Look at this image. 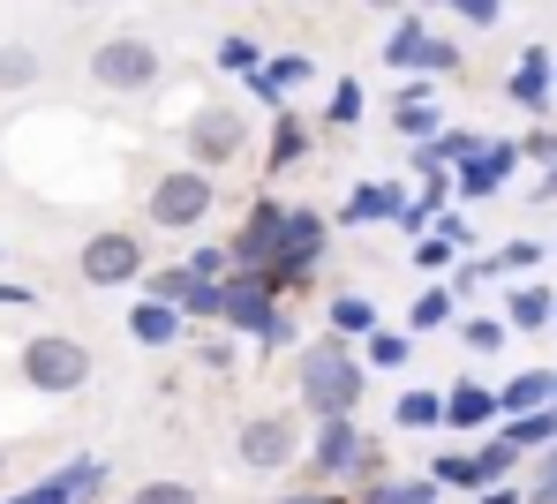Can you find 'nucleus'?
<instances>
[{
	"mask_svg": "<svg viewBox=\"0 0 557 504\" xmlns=\"http://www.w3.org/2000/svg\"><path fill=\"white\" fill-rule=\"evenodd\" d=\"M392 421L399 429H445V392H399L392 400Z\"/></svg>",
	"mask_w": 557,
	"mask_h": 504,
	"instance_id": "25",
	"label": "nucleus"
},
{
	"mask_svg": "<svg viewBox=\"0 0 557 504\" xmlns=\"http://www.w3.org/2000/svg\"><path fill=\"white\" fill-rule=\"evenodd\" d=\"M182 331H188V316L174 302H151V294H144V302L128 308V339H136V346H151V354H159V346H174Z\"/></svg>",
	"mask_w": 557,
	"mask_h": 504,
	"instance_id": "16",
	"label": "nucleus"
},
{
	"mask_svg": "<svg viewBox=\"0 0 557 504\" xmlns=\"http://www.w3.org/2000/svg\"><path fill=\"white\" fill-rule=\"evenodd\" d=\"M15 377L38 392V400H69L91 385V346L69 339V331H30L23 354H15Z\"/></svg>",
	"mask_w": 557,
	"mask_h": 504,
	"instance_id": "3",
	"label": "nucleus"
},
{
	"mask_svg": "<svg viewBox=\"0 0 557 504\" xmlns=\"http://www.w3.org/2000/svg\"><path fill=\"white\" fill-rule=\"evenodd\" d=\"M182 264L196 272V279H234V249H226V241H196Z\"/></svg>",
	"mask_w": 557,
	"mask_h": 504,
	"instance_id": "34",
	"label": "nucleus"
},
{
	"mask_svg": "<svg viewBox=\"0 0 557 504\" xmlns=\"http://www.w3.org/2000/svg\"><path fill=\"white\" fill-rule=\"evenodd\" d=\"M453 331H460V346H467V354H497V346L512 339V324H505V316H460Z\"/></svg>",
	"mask_w": 557,
	"mask_h": 504,
	"instance_id": "27",
	"label": "nucleus"
},
{
	"mask_svg": "<svg viewBox=\"0 0 557 504\" xmlns=\"http://www.w3.org/2000/svg\"><path fill=\"white\" fill-rule=\"evenodd\" d=\"M453 316H460V294L453 287H422L407 302V331H453Z\"/></svg>",
	"mask_w": 557,
	"mask_h": 504,
	"instance_id": "21",
	"label": "nucleus"
},
{
	"mask_svg": "<svg viewBox=\"0 0 557 504\" xmlns=\"http://www.w3.org/2000/svg\"><path fill=\"white\" fill-rule=\"evenodd\" d=\"M159 46L151 38H136V30H113V38H98L91 46V84L98 91H113V99H136V91H151L159 84Z\"/></svg>",
	"mask_w": 557,
	"mask_h": 504,
	"instance_id": "5",
	"label": "nucleus"
},
{
	"mask_svg": "<svg viewBox=\"0 0 557 504\" xmlns=\"http://www.w3.org/2000/svg\"><path fill=\"white\" fill-rule=\"evenodd\" d=\"M0 308H30V287H15V279H0Z\"/></svg>",
	"mask_w": 557,
	"mask_h": 504,
	"instance_id": "44",
	"label": "nucleus"
},
{
	"mask_svg": "<svg viewBox=\"0 0 557 504\" xmlns=\"http://www.w3.org/2000/svg\"><path fill=\"white\" fill-rule=\"evenodd\" d=\"M505 324H512V331H550L557 324V294L550 287H520V294L505 302Z\"/></svg>",
	"mask_w": 557,
	"mask_h": 504,
	"instance_id": "23",
	"label": "nucleus"
},
{
	"mask_svg": "<svg viewBox=\"0 0 557 504\" xmlns=\"http://www.w3.org/2000/svg\"><path fill=\"white\" fill-rule=\"evenodd\" d=\"M286 211L294 203H278V197H249V218L234 226V272H272L278 264V249H286Z\"/></svg>",
	"mask_w": 557,
	"mask_h": 504,
	"instance_id": "10",
	"label": "nucleus"
},
{
	"mask_svg": "<svg viewBox=\"0 0 557 504\" xmlns=\"http://www.w3.org/2000/svg\"><path fill=\"white\" fill-rule=\"evenodd\" d=\"M144 272H151V256H144V234H128V226H98L91 241L76 249V279L84 287H144Z\"/></svg>",
	"mask_w": 557,
	"mask_h": 504,
	"instance_id": "6",
	"label": "nucleus"
},
{
	"mask_svg": "<svg viewBox=\"0 0 557 504\" xmlns=\"http://www.w3.org/2000/svg\"><path fill=\"white\" fill-rule=\"evenodd\" d=\"M543 256H550L543 241H505V249H497V264H505V272H535Z\"/></svg>",
	"mask_w": 557,
	"mask_h": 504,
	"instance_id": "39",
	"label": "nucleus"
},
{
	"mask_svg": "<svg viewBox=\"0 0 557 504\" xmlns=\"http://www.w3.org/2000/svg\"><path fill=\"white\" fill-rule=\"evenodd\" d=\"M528 504H557V490H528Z\"/></svg>",
	"mask_w": 557,
	"mask_h": 504,
	"instance_id": "47",
	"label": "nucleus"
},
{
	"mask_svg": "<svg viewBox=\"0 0 557 504\" xmlns=\"http://www.w3.org/2000/svg\"><path fill=\"white\" fill-rule=\"evenodd\" d=\"M520 459H528V452H520V444H505V437L490 429V437L474 444V482H482V490H497V482H512V467H520Z\"/></svg>",
	"mask_w": 557,
	"mask_h": 504,
	"instance_id": "20",
	"label": "nucleus"
},
{
	"mask_svg": "<svg viewBox=\"0 0 557 504\" xmlns=\"http://www.w3.org/2000/svg\"><path fill=\"white\" fill-rule=\"evenodd\" d=\"M437 497H445V482H437V475H407V482H392V475H384V482L362 490V504H437Z\"/></svg>",
	"mask_w": 557,
	"mask_h": 504,
	"instance_id": "24",
	"label": "nucleus"
},
{
	"mask_svg": "<svg viewBox=\"0 0 557 504\" xmlns=\"http://www.w3.org/2000/svg\"><path fill=\"white\" fill-rule=\"evenodd\" d=\"M38 76H46V61L30 46H0V91H30Z\"/></svg>",
	"mask_w": 557,
	"mask_h": 504,
	"instance_id": "28",
	"label": "nucleus"
},
{
	"mask_svg": "<svg viewBox=\"0 0 557 504\" xmlns=\"http://www.w3.org/2000/svg\"><path fill=\"white\" fill-rule=\"evenodd\" d=\"M226 331H242V339H257V346H286V339H294L278 294L257 272H234V279H226Z\"/></svg>",
	"mask_w": 557,
	"mask_h": 504,
	"instance_id": "7",
	"label": "nucleus"
},
{
	"mask_svg": "<svg viewBox=\"0 0 557 504\" xmlns=\"http://www.w3.org/2000/svg\"><path fill=\"white\" fill-rule=\"evenodd\" d=\"M182 151H188V166L219 174V166H234V159L249 151V121H242L234 105H196L188 128H182Z\"/></svg>",
	"mask_w": 557,
	"mask_h": 504,
	"instance_id": "8",
	"label": "nucleus"
},
{
	"mask_svg": "<svg viewBox=\"0 0 557 504\" xmlns=\"http://www.w3.org/2000/svg\"><path fill=\"white\" fill-rule=\"evenodd\" d=\"M128 504H196V490H188V482H174V475H159V482H136V490H128Z\"/></svg>",
	"mask_w": 557,
	"mask_h": 504,
	"instance_id": "36",
	"label": "nucleus"
},
{
	"mask_svg": "<svg viewBox=\"0 0 557 504\" xmlns=\"http://www.w3.org/2000/svg\"><path fill=\"white\" fill-rule=\"evenodd\" d=\"M430 475H437L445 490H482V482H474V452H437Z\"/></svg>",
	"mask_w": 557,
	"mask_h": 504,
	"instance_id": "35",
	"label": "nucleus"
},
{
	"mask_svg": "<svg viewBox=\"0 0 557 504\" xmlns=\"http://www.w3.org/2000/svg\"><path fill=\"white\" fill-rule=\"evenodd\" d=\"M219 68H226V76H257V68H264V46H257L249 30H234V38H219Z\"/></svg>",
	"mask_w": 557,
	"mask_h": 504,
	"instance_id": "31",
	"label": "nucleus"
},
{
	"mask_svg": "<svg viewBox=\"0 0 557 504\" xmlns=\"http://www.w3.org/2000/svg\"><path fill=\"white\" fill-rule=\"evenodd\" d=\"M437 234H445L453 249H467V241H474V234H467V218H460V211H437Z\"/></svg>",
	"mask_w": 557,
	"mask_h": 504,
	"instance_id": "42",
	"label": "nucleus"
},
{
	"mask_svg": "<svg viewBox=\"0 0 557 504\" xmlns=\"http://www.w3.org/2000/svg\"><path fill=\"white\" fill-rule=\"evenodd\" d=\"M211 203H219L211 174H203V166H174V174H159V181H151L144 218H151L159 234H196V226L211 218Z\"/></svg>",
	"mask_w": 557,
	"mask_h": 504,
	"instance_id": "4",
	"label": "nucleus"
},
{
	"mask_svg": "<svg viewBox=\"0 0 557 504\" xmlns=\"http://www.w3.org/2000/svg\"><path fill=\"white\" fill-rule=\"evenodd\" d=\"M362 84H355V76H339V84H332V99H324V121H332V128H355V121H362Z\"/></svg>",
	"mask_w": 557,
	"mask_h": 504,
	"instance_id": "33",
	"label": "nucleus"
},
{
	"mask_svg": "<svg viewBox=\"0 0 557 504\" xmlns=\"http://www.w3.org/2000/svg\"><path fill=\"white\" fill-rule=\"evenodd\" d=\"M414 264H422V272H453V241H445V234L430 226V234L414 241Z\"/></svg>",
	"mask_w": 557,
	"mask_h": 504,
	"instance_id": "37",
	"label": "nucleus"
},
{
	"mask_svg": "<svg viewBox=\"0 0 557 504\" xmlns=\"http://www.w3.org/2000/svg\"><path fill=\"white\" fill-rule=\"evenodd\" d=\"M520 151H528V159H535V166H543V174H550V166H557V128H550V121H535V128H528V143H520Z\"/></svg>",
	"mask_w": 557,
	"mask_h": 504,
	"instance_id": "38",
	"label": "nucleus"
},
{
	"mask_svg": "<svg viewBox=\"0 0 557 504\" xmlns=\"http://www.w3.org/2000/svg\"><path fill=\"white\" fill-rule=\"evenodd\" d=\"M550 84H557V61H550V46H528V53H520V68L505 76V99H512V105H528L535 121H550V99H557Z\"/></svg>",
	"mask_w": 557,
	"mask_h": 504,
	"instance_id": "13",
	"label": "nucleus"
},
{
	"mask_svg": "<svg viewBox=\"0 0 557 504\" xmlns=\"http://www.w3.org/2000/svg\"><path fill=\"white\" fill-rule=\"evenodd\" d=\"M505 414H497V392L482 377H453L445 385V429H467V437H490Z\"/></svg>",
	"mask_w": 557,
	"mask_h": 504,
	"instance_id": "12",
	"label": "nucleus"
},
{
	"mask_svg": "<svg viewBox=\"0 0 557 504\" xmlns=\"http://www.w3.org/2000/svg\"><path fill=\"white\" fill-rule=\"evenodd\" d=\"M474 151H482V136H474V128H437V136H430V143H414L407 159H414V174H430V166H445V174H453V166H467Z\"/></svg>",
	"mask_w": 557,
	"mask_h": 504,
	"instance_id": "17",
	"label": "nucleus"
},
{
	"mask_svg": "<svg viewBox=\"0 0 557 504\" xmlns=\"http://www.w3.org/2000/svg\"><path fill=\"white\" fill-rule=\"evenodd\" d=\"M278 504H355V497H339V490H309V482H301V490H286Z\"/></svg>",
	"mask_w": 557,
	"mask_h": 504,
	"instance_id": "41",
	"label": "nucleus"
},
{
	"mask_svg": "<svg viewBox=\"0 0 557 504\" xmlns=\"http://www.w3.org/2000/svg\"><path fill=\"white\" fill-rule=\"evenodd\" d=\"M188 324H226V279H196L188 287V302H182Z\"/></svg>",
	"mask_w": 557,
	"mask_h": 504,
	"instance_id": "29",
	"label": "nucleus"
},
{
	"mask_svg": "<svg viewBox=\"0 0 557 504\" xmlns=\"http://www.w3.org/2000/svg\"><path fill=\"white\" fill-rule=\"evenodd\" d=\"M407 211V189L399 181H355L347 203H339V226H384V218H399Z\"/></svg>",
	"mask_w": 557,
	"mask_h": 504,
	"instance_id": "14",
	"label": "nucleus"
},
{
	"mask_svg": "<svg viewBox=\"0 0 557 504\" xmlns=\"http://www.w3.org/2000/svg\"><path fill=\"white\" fill-rule=\"evenodd\" d=\"M8 504H30V497H8Z\"/></svg>",
	"mask_w": 557,
	"mask_h": 504,
	"instance_id": "50",
	"label": "nucleus"
},
{
	"mask_svg": "<svg viewBox=\"0 0 557 504\" xmlns=\"http://www.w3.org/2000/svg\"><path fill=\"white\" fill-rule=\"evenodd\" d=\"M0 264H8V249H0Z\"/></svg>",
	"mask_w": 557,
	"mask_h": 504,
	"instance_id": "51",
	"label": "nucleus"
},
{
	"mask_svg": "<svg viewBox=\"0 0 557 504\" xmlns=\"http://www.w3.org/2000/svg\"><path fill=\"white\" fill-rule=\"evenodd\" d=\"M0 482H8V444H0Z\"/></svg>",
	"mask_w": 557,
	"mask_h": 504,
	"instance_id": "49",
	"label": "nucleus"
},
{
	"mask_svg": "<svg viewBox=\"0 0 557 504\" xmlns=\"http://www.w3.org/2000/svg\"><path fill=\"white\" fill-rule=\"evenodd\" d=\"M324 324H332L339 339H370V331H384V324H376V302H370V294H332Z\"/></svg>",
	"mask_w": 557,
	"mask_h": 504,
	"instance_id": "22",
	"label": "nucleus"
},
{
	"mask_svg": "<svg viewBox=\"0 0 557 504\" xmlns=\"http://www.w3.org/2000/svg\"><path fill=\"white\" fill-rule=\"evenodd\" d=\"M362 346H370V369H407V354H414V331H370Z\"/></svg>",
	"mask_w": 557,
	"mask_h": 504,
	"instance_id": "32",
	"label": "nucleus"
},
{
	"mask_svg": "<svg viewBox=\"0 0 557 504\" xmlns=\"http://www.w3.org/2000/svg\"><path fill=\"white\" fill-rule=\"evenodd\" d=\"M294 84H309V61H301V53H278V61H264V68L249 76V99L286 105V91H294Z\"/></svg>",
	"mask_w": 557,
	"mask_h": 504,
	"instance_id": "18",
	"label": "nucleus"
},
{
	"mask_svg": "<svg viewBox=\"0 0 557 504\" xmlns=\"http://www.w3.org/2000/svg\"><path fill=\"white\" fill-rule=\"evenodd\" d=\"M294 377H301V406H309V421H339V414H355L362 392H370V362H362L355 339H339V331H317V339L301 346Z\"/></svg>",
	"mask_w": 557,
	"mask_h": 504,
	"instance_id": "1",
	"label": "nucleus"
},
{
	"mask_svg": "<svg viewBox=\"0 0 557 504\" xmlns=\"http://www.w3.org/2000/svg\"><path fill=\"white\" fill-rule=\"evenodd\" d=\"M520 159H528V151H520L512 136H482V151H474L467 166H453V197H467V203H474V197H497V189L520 174Z\"/></svg>",
	"mask_w": 557,
	"mask_h": 504,
	"instance_id": "11",
	"label": "nucleus"
},
{
	"mask_svg": "<svg viewBox=\"0 0 557 504\" xmlns=\"http://www.w3.org/2000/svg\"><path fill=\"white\" fill-rule=\"evenodd\" d=\"M234 452H242L249 475H278V467H294V459H301V414H286V406H278V414H249Z\"/></svg>",
	"mask_w": 557,
	"mask_h": 504,
	"instance_id": "9",
	"label": "nucleus"
},
{
	"mask_svg": "<svg viewBox=\"0 0 557 504\" xmlns=\"http://www.w3.org/2000/svg\"><path fill=\"white\" fill-rule=\"evenodd\" d=\"M188 287H196V272H188V264H159V272H144V294H151V302H174V308H182Z\"/></svg>",
	"mask_w": 557,
	"mask_h": 504,
	"instance_id": "30",
	"label": "nucleus"
},
{
	"mask_svg": "<svg viewBox=\"0 0 557 504\" xmlns=\"http://www.w3.org/2000/svg\"><path fill=\"white\" fill-rule=\"evenodd\" d=\"M474 504H528V497H520L512 482H497V490H474Z\"/></svg>",
	"mask_w": 557,
	"mask_h": 504,
	"instance_id": "43",
	"label": "nucleus"
},
{
	"mask_svg": "<svg viewBox=\"0 0 557 504\" xmlns=\"http://www.w3.org/2000/svg\"><path fill=\"white\" fill-rule=\"evenodd\" d=\"M453 15H460V23H497L505 0H453Z\"/></svg>",
	"mask_w": 557,
	"mask_h": 504,
	"instance_id": "40",
	"label": "nucleus"
},
{
	"mask_svg": "<svg viewBox=\"0 0 557 504\" xmlns=\"http://www.w3.org/2000/svg\"><path fill=\"white\" fill-rule=\"evenodd\" d=\"M301 159H309V128H301V113H286V105H278V121H272V151H264V166H272V174H294Z\"/></svg>",
	"mask_w": 557,
	"mask_h": 504,
	"instance_id": "19",
	"label": "nucleus"
},
{
	"mask_svg": "<svg viewBox=\"0 0 557 504\" xmlns=\"http://www.w3.org/2000/svg\"><path fill=\"white\" fill-rule=\"evenodd\" d=\"M430 46H437V30H430L422 15H399L392 38H384V68H399V76H430Z\"/></svg>",
	"mask_w": 557,
	"mask_h": 504,
	"instance_id": "15",
	"label": "nucleus"
},
{
	"mask_svg": "<svg viewBox=\"0 0 557 504\" xmlns=\"http://www.w3.org/2000/svg\"><path fill=\"white\" fill-rule=\"evenodd\" d=\"M370 8H384V15H399V8H407V0H370Z\"/></svg>",
	"mask_w": 557,
	"mask_h": 504,
	"instance_id": "48",
	"label": "nucleus"
},
{
	"mask_svg": "<svg viewBox=\"0 0 557 504\" xmlns=\"http://www.w3.org/2000/svg\"><path fill=\"white\" fill-rule=\"evenodd\" d=\"M557 197V166H550V174H543V203H550Z\"/></svg>",
	"mask_w": 557,
	"mask_h": 504,
	"instance_id": "46",
	"label": "nucleus"
},
{
	"mask_svg": "<svg viewBox=\"0 0 557 504\" xmlns=\"http://www.w3.org/2000/svg\"><path fill=\"white\" fill-rule=\"evenodd\" d=\"M392 128L407 143H430L437 136V99H392Z\"/></svg>",
	"mask_w": 557,
	"mask_h": 504,
	"instance_id": "26",
	"label": "nucleus"
},
{
	"mask_svg": "<svg viewBox=\"0 0 557 504\" xmlns=\"http://www.w3.org/2000/svg\"><path fill=\"white\" fill-rule=\"evenodd\" d=\"M301 475H309V490H332V482H384V452H376V437H362V421L355 414H339V421H309V452H301Z\"/></svg>",
	"mask_w": 557,
	"mask_h": 504,
	"instance_id": "2",
	"label": "nucleus"
},
{
	"mask_svg": "<svg viewBox=\"0 0 557 504\" xmlns=\"http://www.w3.org/2000/svg\"><path fill=\"white\" fill-rule=\"evenodd\" d=\"M535 490H557V444L543 452V467H535Z\"/></svg>",
	"mask_w": 557,
	"mask_h": 504,
	"instance_id": "45",
	"label": "nucleus"
}]
</instances>
